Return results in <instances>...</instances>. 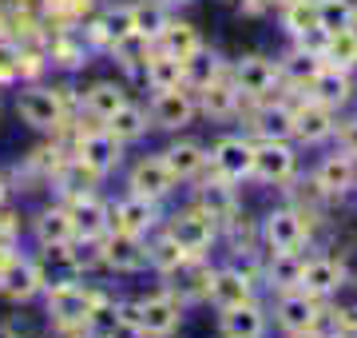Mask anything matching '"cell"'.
I'll return each mask as SVG.
<instances>
[{
	"label": "cell",
	"mask_w": 357,
	"mask_h": 338,
	"mask_svg": "<svg viewBox=\"0 0 357 338\" xmlns=\"http://www.w3.org/2000/svg\"><path fill=\"white\" fill-rule=\"evenodd\" d=\"M159 223V203L155 199H143V196H128L123 203H115V215H112V231H123V235H147Z\"/></svg>",
	"instance_id": "15"
},
{
	"label": "cell",
	"mask_w": 357,
	"mask_h": 338,
	"mask_svg": "<svg viewBox=\"0 0 357 338\" xmlns=\"http://www.w3.org/2000/svg\"><path fill=\"white\" fill-rule=\"evenodd\" d=\"M337 263H342V274L345 283H357V243H349V247L337 255Z\"/></svg>",
	"instance_id": "44"
},
{
	"label": "cell",
	"mask_w": 357,
	"mask_h": 338,
	"mask_svg": "<svg viewBox=\"0 0 357 338\" xmlns=\"http://www.w3.org/2000/svg\"><path fill=\"white\" fill-rule=\"evenodd\" d=\"M96 28H100V36L112 40V44L135 36V16H131V4H119V8H112V13H103V20Z\"/></svg>",
	"instance_id": "38"
},
{
	"label": "cell",
	"mask_w": 357,
	"mask_h": 338,
	"mask_svg": "<svg viewBox=\"0 0 357 338\" xmlns=\"http://www.w3.org/2000/svg\"><path fill=\"white\" fill-rule=\"evenodd\" d=\"M159 52H167V56H175V60H187L191 64L195 56H203V36L195 32V24H171L167 20V28L159 32Z\"/></svg>",
	"instance_id": "23"
},
{
	"label": "cell",
	"mask_w": 357,
	"mask_h": 338,
	"mask_svg": "<svg viewBox=\"0 0 357 338\" xmlns=\"http://www.w3.org/2000/svg\"><path fill=\"white\" fill-rule=\"evenodd\" d=\"M333 140H337V152H342V156L357 159V119H345V124H337Z\"/></svg>",
	"instance_id": "41"
},
{
	"label": "cell",
	"mask_w": 357,
	"mask_h": 338,
	"mask_svg": "<svg viewBox=\"0 0 357 338\" xmlns=\"http://www.w3.org/2000/svg\"><path fill=\"white\" fill-rule=\"evenodd\" d=\"M211 163L222 179L243 183L255 175V140H243V135H222L211 152Z\"/></svg>",
	"instance_id": "7"
},
{
	"label": "cell",
	"mask_w": 357,
	"mask_h": 338,
	"mask_svg": "<svg viewBox=\"0 0 357 338\" xmlns=\"http://www.w3.org/2000/svg\"><path fill=\"white\" fill-rule=\"evenodd\" d=\"M147 267H155L159 274H175L178 267H187V251L178 247L171 235H159L147 247Z\"/></svg>",
	"instance_id": "35"
},
{
	"label": "cell",
	"mask_w": 357,
	"mask_h": 338,
	"mask_svg": "<svg viewBox=\"0 0 357 338\" xmlns=\"http://www.w3.org/2000/svg\"><path fill=\"white\" fill-rule=\"evenodd\" d=\"M302 267H306V259H302V251H286V255H270L266 263V283L274 286V291H294V286H302Z\"/></svg>",
	"instance_id": "29"
},
{
	"label": "cell",
	"mask_w": 357,
	"mask_h": 338,
	"mask_svg": "<svg viewBox=\"0 0 357 338\" xmlns=\"http://www.w3.org/2000/svg\"><path fill=\"white\" fill-rule=\"evenodd\" d=\"M282 28L294 40L302 32H310V28H318V0H290V4H282Z\"/></svg>",
	"instance_id": "36"
},
{
	"label": "cell",
	"mask_w": 357,
	"mask_h": 338,
	"mask_svg": "<svg viewBox=\"0 0 357 338\" xmlns=\"http://www.w3.org/2000/svg\"><path fill=\"white\" fill-rule=\"evenodd\" d=\"M321 64H333V68H342V72H354L357 68V24L330 32L326 52H321Z\"/></svg>",
	"instance_id": "32"
},
{
	"label": "cell",
	"mask_w": 357,
	"mask_h": 338,
	"mask_svg": "<svg viewBox=\"0 0 357 338\" xmlns=\"http://www.w3.org/2000/svg\"><path fill=\"white\" fill-rule=\"evenodd\" d=\"M128 187H131V196H143V199H155V203H159V199H167L175 191V175L167 171L163 156H151V159H139V163L131 168Z\"/></svg>",
	"instance_id": "13"
},
{
	"label": "cell",
	"mask_w": 357,
	"mask_h": 338,
	"mask_svg": "<svg viewBox=\"0 0 357 338\" xmlns=\"http://www.w3.org/2000/svg\"><path fill=\"white\" fill-rule=\"evenodd\" d=\"M270 4H278V8H282V4H290V0H270Z\"/></svg>",
	"instance_id": "47"
},
{
	"label": "cell",
	"mask_w": 357,
	"mask_h": 338,
	"mask_svg": "<svg viewBox=\"0 0 357 338\" xmlns=\"http://www.w3.org/2000/svg\"><path fill=\"white\" fill-rule=\"evenodd\" d=\"M274 318L286 335H306V330H318L326 311H321V299L306 295L302 286H294V291H282L278 295V307H274Z\"/></svg>",
	"instance_id": "3"
},
{
	"label": "cell",
	"mask_w": 357,
	"mask_h": 338,
	"mask_svg": "<svg viewBox=\"0 0 357 338\" xmlns=\"http://www.w3.org/2000/svg\"><path fill=\"white\" fill-rule=\"evenodd\" d=\"M0 338H20L16 330H8V326H0Z\"/></svg>",
	"instance_id": "45"
},
{
	"label": "cell",
	"mask_w": 357,
	"mask_h": 338,
	"mask_svg": "<svg viewBox=\"0 0 357 338\" xmlns=\"http://www.w3.org/2000/svg\"><path fill=\"white\" fill-rule=\"evenodd\" d=\"M191 119H195V96L187 88L155 91V100H151V124L155 128L178 131V128H187Z\"/></svg>",
	"instance_id": "10"
},
{
	"label": "cell",
	"mask_w": 357,
	"mask_h": 338,
	"mask_svg": "<svg viewBox=\"0 0 357 338\" xmlns=\"http://www.w3.org/2000/svg\"><path fill=\"white\" fill-rule=\"evenodd\" d=\"M333 330H337V335H354L357 338V307L333 311Z\"/></svg>",
	"instance_id": "43"
},
{
	"label": "cell",
	"mask_w": 357,
	"mask_h": 338,
	"mask_svg": "<svg viewBox=\"0 0 357 338\" xmlns=\"http://www.w3.org/2000/svg\"><path fill=\"white\" fill-rule=\"evenodd\" d=\"M230 80H234V88H238V96H250V100H266L270 91H274V84L282 80L278 64H270L266 56H243L238 64L230 68Z\"/></svg>",
	"instance_id": "8"
},
{
	"label": "cell",
	"mask_w": 357,
	"mask_h": 338,
	"mask_svg": "<svg viewBox=\"0 0 357 338\" xmlns=\"http://www.w3.org/2000/svg\"><path fill=\"white\" fill-rule=\"evenodd\" d=\"M178 323H183V307L171 295H151V299L139 302V335L167 338L178 330Z\"/></svg>",
	"instance_id": "12"
},
{
	"label": "cell",
	"mask_w": 357,
	"mask_h": 338,
	"mask_svg": "<svg viewBox=\"0 0 357 338\" xmlns=\"http://www.w3.org/2000/svg\"><path fill=\"white\" fill-rule=\"evenodd\" d=\"M36 239L44 247H68L76 239V223H72V211L68 207H48L40 211L36 219Z\"/></svg>",
	"instance_id": "25"
},
{
	"label": "cell",
	"mask_w": 357,
	"mask_h": 338,
	"mask_svg": "<svg viewBox=\"0 0 357 338\" xmlns=\"http://www.w3.org/2000/svg\"><path fill=\"white\" fill-rule=\"evenodd\" d=\"M333 131H337V108H326L314 96H310L306 104L294 108V140L326 143V140H333Z\"/></svg>",
	"instance_id": "9"
},
{
	"label": "cell",
	"mask_w": 357,
	"mask_h": 338,
	"mask_svg": "<svg viewBox=\"0 0 357 338\" xmlns=\"http://www.w3.org/2000/svg\"><path fill=\"white\" fill-rule=\"evenodd\" d=\"M40 291H44V274H40L36 263L8 259L0 267V295H4V299L24 302V299H32V295H40Z\"/></svg>",
	"instance_id": "14"
},
{
	"label": "cell",
	"mask_w": 357,
	"mask_h": 338,
	"mask_svg": "<svg viewBox=\"0 0 357 338\" xmlns=\"http://www.w3.org/2000/svg\"><path fill=\"white\" fill-rule=\"evenodd\" d=\"M167 4H187V0H167Z\"/></svg>",
	"instance_id": "48"
},
{
	"label": "cell",
	"mask_w": 357,
	"mask_h": 338,
	"mask_svg": "<svg viewBox=\"0 0 357 338\" xmlns=\"http://www.w3.org/2000/svg\"><path fill=\"white\" fill-rule=\"evenodd\" d=\"M115 326H128L131 335H139V302H119L115 307Z\"/></svg>",
	"instance_id": "42"
},
{
	"label": "cell",
	"mask_w": 357,
	"mask_h": 338,
	"mask_svg": "<svg viewBox=\"0 0 357 338\" xmlns=\"http://www.w3.org/2000/svg\"><path fill=\"white\" fill-rule=\"evenodd\" d=\"M123 104H128V91L119 88L115 80H100V84H91V88L84 91V108H88L96 119H107L112 112H119Z\"/></svg>",
	"instance_id": "31"
},
{
	"label": "cell",
	"mask_w": 357,
	"mask_h": 338,
	"mask_svg": "<svg viewBox=\"0 0 357 338\" xmlns=\"http://www.w3.org/2000/svg\"><path fill=\"white\" fill-rule=\"evenodd\" d=\"M68 211H72V223H76V239H103L112 231V211L96 196H76V203Z\"/></svg>",
	"instance_id": "19"
},
{
	"label": "cell",
	"mask_w": 357,
	"mask_h": 338,
	"mask_svg": "<svg viewBox=\"0 0 357 338\" xmlns=\"http://www.w3.org/2000/svg\"><path fill=\"white\" fill-rule=\"evenodd\" d=\"M310 96L321 100L326 108H342V104H349V96H354V80H349V72H342V68L321 64L318 76L310 80Z\"/></svg>",
	"instance_id": "20"
},
{
	"label": "cell",
	"mask_w": 357,
	"mask_h": 338,
	"mask_svg": "<svg viewBox=\"0 0 357 338\" xmlns=\"http://www.w3.org/2000/svg\"><path fill=\"white\" fill-rule=\"evenodd\" d=\"M147 119H151V112H143L139 104H123L119 112H112V116L103 119V128L112 131L119 143H131V140H139L143 131H147Z\"/></svg>",
	"instance_id": "30"
},
{
	"label": "cell",
	"mask_w": 357,
	"mask_h": 338,
	"mask_svg": "<svg viewBox=\"0 0 357 338\" xmlns=\"http://www.w3.org/2000/svg\"><path fill=\"white\" fill-rule=\"evenodd\" d=\"M357 24V4L354 0H318V28L337 32V28Z\"/></svg>",
	"instance_id": "37"
},
{
	"label": "cell",
	"mask_w": 357,
	"mask_h": 338,
	"mask_svg": "<svg viewBox=\"0 0 357 338\" xmlns=\"http://www.w3.org/2000/svg\"><path fill=\"white\" fill-rule=\"evenodd\" d=\"M167 235L187 251V259H203L206 251H211V243H215V219L203 207L178 211L175 219H171V227H167Z\"/></svg>",
	"instance_id": "4"
},
{
	"label": "cell",
	"mask_w": 357,
	"mask_h": 338,
	"mask_svg": "<svg viewBox=\"0 0 357 338\" xmlns=\"http://www.w3.org/2000/svg\"><path fill=\"white\" fill-rule=\"evenodd\" d=\"M199 207L211 215L215 223H227L234 211H238V199H234V183L230 179H211V183H203V191H199Z\"/></svg>",
	"instance_id": "26"
},
{
	"label": "cell",
	"mask_w": 357,
	"mask_h": 338,
	"mask_svg": "<svg viewBox=\"0 0 357 338\" xmlns=\"http://www.w3.org/2000/svg\"><path fill=\"white\" fill-rule=\"evenodd\" d=\"M119 147H123V143L115 140L107 128H100V131H88V135L79 140V156L76 159H84L96 175H107V171L119 163Z\"/></svg>",
	"instance_id": "18"
},
{
	"label": "cell",
	"mask_w": 357,
	"mask_h": 338,
	"mask_svg": "<svg viewBox=\"0 0 357 338\" xmlns=\"http://www.w3.org/2000/svg\"><path fill=\"white\" fill-rule=\"evenodd\" d=\"M131 16H135V36H143L147 44H155L159 32L167 28V4L163 0H139V4H131Z\"/></svg>",
	"instance_id": "33"
},
{
	"label": "cell",
	"mask_w": 357,
	"mask_h": 338,
	"mask_svg": "<svg viewBox=\"0 0 357 338\" xmlns=\"http://www.w3.org/2000/svg\"><path fill=\"white\" fill-rule=\"evenodd\" d=\"M258 140H294V108L266 104L258 112Z\"/></svg>",
	"instance_id": "34"
},
{
	"label": "cell",
	"mask_w": 357,
	"mask_h": 338,
	"mask_svg": "<svg viewBox=\"0 0 357 338\" xmlns=\"http://www.w3.org/2000/svg\"><path fill=\"white\" fill-rule=\"evenodd\" d=\"M203 112L206 116H215V119H227L234 116V108H238V88H234V80L230 76H218V80H206L203 88Z\"/></svg>",
	"instance_id": "28"
},
{
	"label": "cell",
	"mask_w": 357,
	"mask_h": 338,
	"mask_svg": "<svg viewBox=\"0 0 357 338\" xmlns=\"http://www.w3.org/2000/svg\"><path fill=\"white\" fill-rule=\"evenodd\" d=\"M298 171V156H294L290 140H255V175L258 183H290Z\"/></svg>",
	"instance_id": "5"
},
{
	"label": "cell",
	"mask_w": 357,
	"mask_h": 338,
	"mask_svg": "<svg viewBox=\"0 0 357 338\" xmlns=\"http://www.w3.org/2000/svg\"><path fill=\"white\" fill-rule=\"evenodd\" d=\"M96 179H100V175H96V171L84 163V159H76V163H68V168L60 171V183H64L68 196H88V187H91Z\"/></svg>",
	"instance_id": "40"
},
{
	"label": "cell",
	"mask_w": 357,
	"mask_h": 338,
	"mask_svg": "<svg viewBox=\"0 0 357 338\" xmlns=\"http://www.w3.org/2000/svg\"><path fill=\"white\" fill-rule=\"evenodd\" d=\"M290 338H321L318 330H306V335H290Z\"/></svg>",
	"instance_id": "46"
},
{
	"label": "cell",
	"mask_w": 357,
	"mask_h": 338,
	"mask_svg": "<svg viewBox=\"0 0 357 338\" xmlns=\"http://www.w3.org/2000/svg\"><path fill=\"white\" fill-rule=\"evenodd\" d=\"M342 286H345V274H342V263L337 259H326V255L306 259V267H302V291H306V295L330 299V295H337Z\"/></svg>",
	"instance_id": "17"
},
{
	"label": "cell",
	"mask_w": 357,
	"mask_h": 338,
	"mask_svg": "<svg viewBox=\"0 0 357 338\" xmlns=\"http://www.w3.org/2000/svg\"><path fill=\"white\" fill-rule=\"evenodd\" d=\"M48 314L60 326H88L100 314V295L76 283H56L48 291Z\"/></svg>",
	"instance_id": "1"
},
{
	"label": "cell",
	"mask_w": 357,
	"mask_h": 338,
	"mask_svg": "<svg viewBox=\"0 0 357 338\" xmlns=\"http://www.w3.org/2000/svg\"><path fill=\"white\" fill-rule=\"evenodd\" d=\"M318 68H321L318 56H310V52H302V48H294V56L278 68V72L290 80L294 88H310V80L318 76Z\"/></svg>",
	"instance_id": "39"
},
{
	"label": "cell",
	"mask_w": 357,
	"mask_h": 338,
	"mask_svg": "<svg viewBox=\"0 0 357 338\" xmlns=\"http://www.w3.org/2000/svg\"><path fill=\"white\" fill-rule=\"evenodd\" d=\"M258 239L266 243L270 255H286V251H302L306 243V215L294 207H274L258 227Z\"/></svg>",
	"instance_id": "2"
},
{
	"label": "cell",
	"mask_w": 357,
	"mask_h": 338,
	"mask_svg": "<svg viewBox=\"0 0 357 338\" xmlns=\"http://www.w3.org/2000/svg\"><path fill=\"white\" fill-rule=\"evenodd\" d=\"M266 335V314L258 302H243L222 311V338H262Z\"/></svg>",
	"instance_id": "22"
},
{
	"label": "cell",
	"mask_w": 357,
	"mask_h": 338,
	"mask_svg": "<svg viewBox=\"0 0 357 338\" xmlns=\"http://www.w3.org/2000/svg\"><path fill=\"white\" fill-rule=\"evenodd\" d=\"M163 163H167V171L175 175V183L178 179H195V175L206 168V152L199 147V143L183 140V143H171V147L163 152Z\"/></svg>",
	"instance_id": "27"
},
{
	"label": "cell",
	"mask_w": 357,
	"mask_h": 338,
	"mask_svg": "<svg viewBox=\"0 0 357 338\" xmlns=\"http://www.w3.org/2000/svg\"><path fill=\"white\" fill-rule=\"evenodd\" d=\"M16 112L28 128L36 131H56L64 124V96L56 88H24L16 100Z\"/></svg>",
	"instance_id": "6"
},
{
	"label": "cell",
	"mask_w": 357,
	"mask_h": 338,
	"mask_svg": "<svg viewBox=\"0 0 357 338\" xmlns=\"http://www.w3.org/2000/svg\"><path fill=\"white\" fill-rule=\"evenodd\" d=\"M357 183V159L342 156V152H333L318 163L314 171V187H318L321 196H349Z\"/></svg>",
	"instance_id": "16"
},
{
	"label": "cell",
	"mask_w": 357,
	"mask_h": 338,
	"mask_svg": "<svg viewBox=\"0 0 357 338\" xmlns=\"http://www.w3.org/2000/svg\"><path fill=\"white\" fill-rule=\"evenodd\" d=\"M206 299L215 302L218 311H230V307H243V302H255V283L246 279L238 267H222V271H211V286H206Z\"/></svg>",
	"instance_id": "11"
},
{
	"label": "cell",
	"mask_w": 357,
	"mask_h": 338,
	"mask_svg": "<svg viewBox=\"0 0 357 338\" xmlns=\"http://www.w3.org/2000/svg\"><path fill=\"white\" fill-rule=\"evenodd\" d=\"M0 196H4V187H0Z\"/></svg>",
	"instance_id": "49"
},
{
	"label": "cell",
	"mask_w": 357,
	"mask_h": 338,
	"mask_svg": "<svg viewBox=\"0 0 357 338\" xmlns=\"http://www.w3.org/2000/svg\"><path fill=\"white\" fill-rule=\"evenodd\" d=\"M103 263L115 271H143L147 267V247L139 243V235L112 231V239L103 243Z\"/></svg>",
	"instance_id": "21"
},
{
	"label": "cell",
	"mask_w": 357,
	"mask_h": 338,
	"mask_svg": "<svg viewBox=\"0 0 357 338\" xmlns=\"http://www.w3.org/2000/svg\"><path fill=\"white\" fill-rule=\"evenodd\" d=\"M143 76H147V84H151L155 91L187 88V60H175V56H167V52H155V56H147Z\"/></svg>",
	"instance_id": "24"
}]
</instances>
